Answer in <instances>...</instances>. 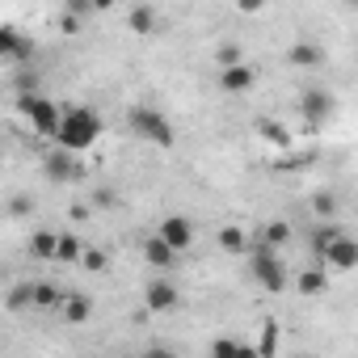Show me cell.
Listing matches in <instances>:
<instances>
[{
	"mask_svg": "<svg viewBox=\"0 0 358 358\" xmlns=\"http://www.w3.org/2000/svg\"><path fill=\"white\" fill-rule=\"evenodd\" d=\"M97 139H101V118H97L89 106H68V110H64V127H59V139H55V143H59L64 152H72V156H76V152H89Z\"/></svg>",
	"mask_w": 358,
	"mask_h": 358,
	"instance_id": "6da1fadb",
	"label": "cell"
},
{
	"mask_svg": "<svg viewBox=\"0 0 358 358\" xmlns=\"http://www.w3.org/2000/svg\"><path fill=\"white\" fill-rule=\"evenodd\" d=\"M127 127H131L143 143H156V148H173V143H177V127L169 122V114H160V110L148 106V101H139V106L127 110Z\"/></svg>",
	"mask_w": 358,
	"mask_h": 358,
	"instance_id": "7a4b0ae2",
	"label": "cell"
},
{
	"mask_svg": "<svg viewBox=\"0 0 358 358\" xmlns=\"http://www.w3.org/2000/svg\"><path fill=\"white\" fill-rule=\"evenodd\" d=\"M22 114L26 122L34 127V135H47V139H59V127H64V110L43 97V93H22Z\"/></svg>",
	"mask_w": 358,
	"mask_h": 358,
	"instance_id": "3957f363",
	"label": "cell"
},
{
	"mask_svg": "<svg viewBox=\"0 0 358 358\" xmlns=\"http://www.w3.org/2000/svg\"><path fill=\"white\" fill-rule=\"evenodd\" d=\"M249 274H253V282L262 287V291H270V295H278L291 278H287V266H282V257L274 253V249H266V245H257L253 249V257H249Z\"/></svg>",
	"mask_w": 358,
	"mask_h": 358,
	"instance_id": "277c9868",
	"label": "cell"
},
{
	"mask_svg": "<svg viewBox=\"0 0 358 358\" xmlns=\"http://www.w3.org/2000/svg\"><path fill=\"white\" fill-rule=\"evenodd\" d=\"M320 266H324V270H337V274L358 270V241H354L350 232H341V236L320 253Z\"/></svg>",
	"mask_w": 358,
	"mask_h": 358,
	"instance_id": "5b68a950",
	"label": "cell"
},
{
	"mask_svg": "<svg viewBox=\"0 0 358 358\" xmlns=\"http://www.w3.org/2000/svg\"><path fill=\"white\" fill-rule=\"evenodd\" d=\"M143 262H148V270H156V278H169L177 270V262H182V253L152 232V236H143Z\"/></svg>",
	"mask_w": 358,
	"mask_h": 358,
	"instance_id": "8992f818",
	"label": "cell"
},
{
	"mask_svg": "<svg viewBox=\"0 0 358 358\" xmlns=\"http://www.w3.org/2000/svg\"><path fill=\"white\" fill-rule=\"evenodd\" d=\"M143 303H148V312L169 316V312H177V303H182V291H177L169 278H152V282L143 287Z\"/></svg>",
	"mask_w": 358,
	"mask_h": 358,
	"instance_id": "52a82bcc",
	"label": "cell"
},
{
	"mask_svg": "<svg viewBox=\"0 0 358 358\" xmlns=\"http://www.w3.org/2000/svg\"><path fill=\"white\" fill-rule=\"evenodd\" d=\"M156 236H160L164 245H173L177 253H186V249L194 245V224H190L186 215H164V220L156 224Z\"/></svg>",
	"mask_w": 358,
	"mask_h": 358,
	"instance_id": "ba28073f",
	"label": "cell"
},
{
	"mask_svg": "<svg viewBox=\"0 0 358 358\" xmlns=\"http://www.w3.org/2000/svg\"><path fill=\"white\" fill-rule=\"evenodd\" d=\"M333 110H337V101H333L324 89H303V97H299V114H303V122L320 127V122L333 118Z\"/></svg>",
	"mask_w": 358,
	"mask_h": 358,
	"instance_id": "9c48e42d",
	"label": "cell"
},
{
	"mask_svg": "<svg viewBox=\"0 0 358 358\" xmlns=\"http://www.w3.org/2000/svg\"><path fill=\"white\" fill-rule=\"evenodd\" d=\"M0 59H5L9 68H22L26 59H34V43L22 38L17 30H0Z\"/></svg>",
	"mask_w": 358,
	"mask_h": 358,
	"instance_id": "30bf717a",
	"label": "cell"
},
{
	"mask_svg": "<svg viewBox=\"0 0 358 358\" xmlns=\"http://www.w3.org/2000/svg\"><path fill=\"white\" fill-rule=\"evenodd\" d=\"M211 358H262V354H257V345H249V341H241L232 333H220L211 341Z\"/></svg>",
	"mask_w": 358,
	"mask_h": 358,
	"instance_id": "8fae6325",
	"label": "cell"
},
{
	"mask_svg": "<svg viewBox=\"0 0 358 358\" xmlns=\"http://www.w3.org/2000/svg\"><path fill=\"white\" fill-rule=\"evenodd\" d=\"M253 85H257V72L249 64H236V68H224L220 72V89L224 93H249Z\"/></svg>",
	"mask_w": 358,
	"mask_h": 358,
	"instance_id": "7c38bea8",
	"label": "cell"
},
{
	"mask_svg": "<svg viewBox=\"0 0 358 358\" xmlns=\"http://www.w3.org/2000/svg\"><path fill=\"white\" fill-rule=\"evenodd\" d=\"M59 316H64L68 324H85V320L93 316V299H89L85 291H68V295H64V308H59Z\"/></svg>",
	"mask_w": 358,
	"mask_h": 358,
	"instance_id": "4fadbf2b",
	"label": "cell"
},
{
	"mask_svg": "<svg viewBox=\"0 0 358 358\" xmlns=\"http://www.w3.org/2000/svg\"><path fill=\"white\" fill-rule=\"evenodd\" d=\"M287 59H291V68H320L324 51H320L312 38H295V43H291V51H287Z\"/></svg>",
	"mask_w": 358,
	"mask_h": 358,
	"instance_id": "5bb4252c",
	"label": "cell"
},
{
	"mask_svg": "<svg viewBox=\"0 0 358 358\" xmlns=\"http://www.w3.org/2000/svg\"><path fill=\"white\" fill-rule=\"evenodd\" d=\"M43 164H47V177H51V182H72V177H76V156L64 152V148H55Z\"/></svg>",
	"mask_w": 358,
	"mask_h": 358,
	"instance_id": "9a60e30c",
	"label": "cell"
},
{
	"mask_svg": "<svg viewBox=\"0 0 358 358\" xmlns=\"http://www.w3.org/2000/svg\"><path fill=\"white\" fill-rule=\"evenodd\" d=\"M220 249H224V253H249V249H253V236H249L241 224H224V228H220Z\"/></svg>",
	"mask_w": 358,
	"mask_h": 358,
	"instance_id": "2e32d148",
	"label": "cell"
},
{
	"mask_svg": "<svg viewBox=\"0 0 358 358\" xmlns=\"http://www.w3.org/2000/svg\"><path fill=\"white\" fill-rule=\"evenodd\" d=\"M55 249H59V232H51V228H34V236H30V253H34L38 262H55Z\"/></svg>",
	"mask_w": 358,
	"mask_h": 358,
	"instance_id": "e0dca14e",
	"label": "cell"
},
{
	"mask_svg": "<svg viewBox=\"0 0 358 358\" xmlns=\"http://www.w3.org/2000/svg\"><path fill=\"white\" fill-rule=\"evenodd\" d=\"M324 287H329V270H324V266L295 274V291H299V295H324Z\"/></svg>",
	"mask_w": 358,
	"mask_h": 358,
	"instance_id": "ac0fdd59",
	"label": "cell"
},
{
	"mask_svg": "<svg viewBox=\"0 0 358 358\" xmlns=\"http://www.w3.org/2000/svg\"><path fill=\"white\" fill-rule=\"evenodd\" d=\"M64 295L68 291H59L55 282H34V308L38 312H59L64 308Z\"/></svg>",
	"mask_w": 358,
	"mask_h": 358,
	"instance_id": "d6986e66",
	"label": "cell"
},
{
	"mask_svg": "<svg viewBox=\"0 0 358 358\" xmlns=\"http://www.w3.org/2000/svg\"><path fill=\"white\" fill-rule=\"evenodd\" d=\"M287 241H291V224H287V220H274V224H266V228L257 232V245H266V249H274V253H278Z\"/></svg>",
	"mask_w": 358,
	"mask_h": 358,
	"instance_id": "ffe728a7",
	"label": "cell"
},
{
	"mask_svg": "<svg viewBox=\"0 0 358 358\" xmlns=\"http://www.w3.org/2000/svg\"><path fill=\"white\" fill-rule=\"evenodd\" d=\"M55 262H64V266H76V262H85V245H80V236H72V232H59Z\"/></svg>",
	"mask_w": 358,
	"mask_h": 358,
	"instance_id": "44dd1931",
	"label": "cell"
},
{
	"mask_svg": "<svg viewBox=\"0 0 358 358\" xmlns=\"http://www.w3.org/2000/svg\"><path fill=\"white\" fill-rule=\"evenodd\" d=\"M127 26H131L135 34H152V30H156V9H152V5H135V9L127 13Z\"/></svg>",
	"mask_w": 358,
	"mask_h": 358,
	"instance_id": "7402d4cb",
	"label": "cell"
},
{
	"mask_svg": "<svg viewBox=\"0 0 358 358\" xmlns=\"http://www.w3.org/2000/svg\"><path fill=\"white\" fill-rule=\"evenodd\" d=\"M257 354L262 358L278 354V320H262V329H257Z\"/></svg>",
	"mask_w": 358,
	"mask_h": 358,
	"instance_id": "603a6c76",
	"label": "cell"
},
{
	"mask_svg": "<svg viewBox=\"0 0 358 358\" xmlns=\"http://www.w3.org/2000/svg\"><path fill=\"white\" fill-rule=\"evenodd\" d=\"M26 308H34V282H22L9 291V312H26Z\"/></svg>",
	"mask_w": 358,
	"mask_h": 358,
	"instance_id": "cb8c5ba5",
	"label": "cell"
},
{
	"mask_svg": "<svg viewBox=\"0 0 358 358\" xmlns=\"http://www.w3.org/2000/svg\"><path fill=\"white\" fill-rule=\"evenodd\" d=\"M337 236H341V228H337V224H320V228L312 232V249H316V257H320V253H324Z\"/></svg>",
	"mask_w": 358,
	"mask_h": 358,
	"instance_id": "d4e9b609",
	"label": "cell"
},
{
	"mask_svg": "<svg viewBox=\"0 0 358 358\" xmlns=\"http://www.w3.org/2000/svg\"><path fill=\"white\" fill-rule=\"evenodd\" d=\"M215 64H220V72H224V68H236V64H245V51H241L236 43H224L220 55H215Z\"/></svg>",
	"mask_w": 358,
	"mask_h": 358,
	"instance_id": "484cf974",
	"label": "cell"
},
{
	"mask_svg": "<svg viewBox=\"0 0 358 358\" xmlns=\"http://www.w3.org/2000/svg\"><path fill=\"white\" fill-rule=\"evenodd\" d=\"M262 135H266L270 143H278V148H287V143H291V135H287V127H282V122H262Z\"/></svg>",
	"mask_w": 358,
	"mask_h": 358,
	"instance_id": "4316f807",
	"label": "cell"
},
{
	"mask_svg": "<svg viewBox=\"0 0 358 358\" xmlns=\"http://www.w3.org/2000/svg\"><path fill=\"white\" fill-rule=\"evenodd\" d=\"M139 358H182V354H177L173 345H160V341H152V345H143V350H139Z\"/></svg>",
	"mask_w": 358,
	"mask_h": 358,
	"instance_id": "83f0119b",
	"label": "cell"
},
{
	"mask_svg": "<svg viewBox=\"0 0 358 358\" xmlns=\"http://www.w3.org/2000/svg\"><path fill=\"white\" fill-rule=\"evenodd\" d=\"M312 207H316V215H324V220H329V215H337V203H333V194H316V203H312Z\"/></svg>",
	"mask_w": 358,
	"mask_h": 358,
	"instance_id": "f1b7e54d",
	"label": "cell"
},
{
	"mask_svg": "<svg viewBox=\"0 0 358 358\" xmlns=\"http://www.w3.org/2000/svg\"><path fill=\"white\" fill-rule=\"evenodd\" d=\"M85 270H106V253H97V249H85V262H80Z\"/></svg>",
	"mask_w": 358,
	"mask_h": 358,
	"instance_id": "f546056e",
	"label": "cell"
},
{
	"mask_svg": "<svg viewBox=\"0 0 358 358\" xmlns=\"http://www.w3.org/2000/svg\"><path fill=\"white\" fill-rule=\"evenodd\" d=\"M80 358H97V354H80Z\"/></svg>",
	"mask_w": 358,
	"mask_h": 358,
	"instance_id": "4dcf8cb0",
	"label": "cell"
}]
</instances>
